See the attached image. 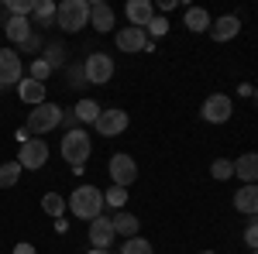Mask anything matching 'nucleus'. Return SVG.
<instances>
[{"mask_svg":"<svg viewBox=\"0 0 258 254\" xmlns=\"http://www.w3.org/2000/svg\"><path fill=\"white\" fill-rule=\"evenodd\" d=\"M103 203H110L114 210H120V206L127 203V189H124V186H110V189L103 193Z\"/></svg>","mask_w":258,"mask_h":254,"instance_id":"c756f323","label":"nucleus"},{"mask_svg":"<svg viewBox=\"0 0 258 254\" xmlns=\"http://www.w3.org/2000/svg\"><path fill=\"white\" fill-rule=\"evenodd\" d=\"M97 134L100 137H117L127 131V114L124 110H117V107H110V110H100V117H97Z\"/></svg>","mask_w":258,"mask_h":254,"instance_id":"9d476101","label":"nucleus"},{"mask_svg":"<svg viewBox=\"0 0 258 254\" xmlns=\"http://www.w3.org/2000/svg\"><path fill=\"white\" fill-rule=\"evenodd\" d=\"M234 176L241 179V186L258 182V151H244L241 158H234Z\"/></svg>","mask_w":258,"mask_h":254,"instance_id":"2eb2a0df","label":"nucleus"},{"mask_svg":"<svg viewBox=\"0 0 258 254\" xmlns=\"http://www.w3.org/2000/svg\"><path fill=\"white\" fill-rule=\"evenodd\" d=\"M14 254H38V247L28 244V240H21V244H14Z\"/></svg>","mask_w":258,"mask_h":254,"instance_id":"c9c22d12","label":"nucleus"},{"mask_svg":"<svg viewBox=\"0 0 258 254\" xmlns=\"http://www.w3.org/2000/svg\"><path fill=\"white\" fill-rule=\"evenodd\" d=\"M55 24H59L66 35H76L90 24V4L86 0H62L59 11H55Z\"/></svg>","mask_w":258,"mask_h":254,"instance_id":"7ed1b4c3","label":"nucleus"},{"mask_svg":"<svg viewBox=\"0 0 258 254\" xmlns=\"http://www.w3.org/2000/svg\"><path fill=\"white\" fill-rule=\"evenodd\" d=\"M41 45H45V41H41V35H38V31H35L31 38H28V41H24V45H21V48H24V52H38Z\"/></svg>","mask_w":258,"mask_h":254,"instance_id":"72a5a7b5","label":"nucleus"},{"mask_svg":"<svg viewBox=\"0 0 258 254\" xmlns=\"http://www.w3.org/2000/svg\"><path fill=\"white\" fill-rule=\"evenodd\" d=\"M238 31H241L238 14H224V18H217L210 24V38L214 41H231V38H238Z\"/></svg>","mask_w":258,"mask_h":254,"instance_id":"dca6fc26","label":"nucleus"},{"mask_svg":"<svg viewBox=\"0 0 258 254\" xmlns=\"http://www.w3.org/2000/svg\"><path fill=\"white\" fill-rule=\"evenodd\" d=\"M234 210L244 216H255L258 213V182L251 186H241L238 193H234Z\"/></svg>","mask_w":258,"mask_h":254,"instance_id":"f3484780","label":"nucleus"},{"mask_svg":"<svg viewBox=\"0 0 258 254\" xmlns=\"http://www.w3.org/2000/svg\"><path fill=\"white\" fill-rule=\"evenodd\" d=\"M238 93H241V97H251V93H255V86H251V82H241Z\"/></svg>","mask_w":258,"mask_h":254,"instance_id":"e433bc0d","label":"nucleus"},{"mask_svg":"<svg viewBox=\"0 0 258 254\" xmlns=\"http://www.w3.org/2000/svg\"><path fill=\"white\" fill-rule=\"evenodd\" d=\"M152 18H155L152 0H127V21H131V28H148Z\"/></svg>","mask_w":258,"mask_h":254,"instance_id":"6ab92c4d","label":"nucleus"},{"mask_svg":"<svg viewBox=\"0 0 258 254\" xmlns=\"http://www.w3.org/2000/svg\"><path fill=\"white\" fill-rule=\"evenodd\" d=\"M24 79V65H21V55L14 48H0V93L7 86H18Z\"/></svg>","mask_w":258,"mask_h":254,"instance_id":"6e6552de","label":"nucleus"},{"mask_svg":"<svg viewBox=\"0 0 258 254\" xmlns=\"http://www.w3.org/2000/svg\"><path fill=\"white\" fill-rule=\"evenodd\" d=\"M7 11H11V18H31L35 0H7Z\"/></svg>","mask_w":258,"mask_h":254,"instance_id":"c85d7f7f","label":"nucleus"},{"mask_svg":"<svg viewBox=\"0 0 258 254\" xmlns=\"http://www.w3.org/2000/svg\"><path fill=\"white\" fill-rule=\"evenodd\" d=\"M86 254H110V251H100V247H90Z\"/></svg>","mask_w":258,"mask_h":254,"instance_id":"4c0bfd02","label":"nucleus"},{"mask_svg":"<svg viewBox=\"0 0 258 254\" xmlns=\"http://www.w3.org/2000/svg\"><path fill=\"white\" fill-rule=\"evenodd\" d=\"M62 124V107L59 103H41V107H31L28 114V134H48Z\"/></svg>","mask_w":258,"mask_h":254,"instance_id":"20e7f679","label":"nucleus"},{"mask_svg":"<svg viewBox=\"0 0 258 254\" xmlns=\"http://www.w3.org/2000/svg\"><path fill=\"white\" fill-rule=\"evenodd\" d=\"M244 244H248L251 251H258V223H248V230H244Z\"/></svg>","mask_w":258,"mask_h":254,"instance_id":"473e14b6","label":"nucleus"},{"mask_svg":"<svg viewBox=\"0 0 258 254\" xmlns=\"http://www.w3.org/2000/svg\"><path fill=\"white\" fill-rule=\"evenodd\" d=\"M100 107L97 100H80L76 107H73V114H76V120H83V124H97V117H100Z\"/></svg>","mask_w":258,"mask_h":254,"instance_id":"5701e85b","label":"nucleus"},{"mask_svg":"<svg viewBox=\"0 0 258 254\" xmlns=\"http://www.w3.org/2000/svg\"><path fill=\"white\" fill-rule=\"evenodd\" d=\"M107 172H110V182L114 186H131L135 179H138V165H135V158L124 155V151H117V155H110V161H107Z\"/></svg>","mask_w":258,"mask_h":254,"instance_id":"0eeeda50","label":"nucleus"},{"mask_svg":"<svg viewBox=\"0 0 258 254\" xmlns=\"http://www.w3.org/2000/svg\"><path fill=\"white\" fill-rule=\"evenodd\" d=\"M120 52H127V55H138L148 48V35H145V28H120L117 35H114Z\"/></svg>","mask_w":258,"mask_h":254,"instance_id":"f8f14e48","label":"nucleus"},{"mask_svg":"<svg viewBox=\"0 0 258 254\" xmlns=\"http://www.w3.org/2000/svg\"><path fill=\"white\" fill-rule=\"evenodd\" d=\"M251 254H258V251H251Z\"/></svg>","mask_w":258,"mask_h":254,"instance_id":"a19ab883","label":"nucleus"},{"mask_svg":"<svg viewBox=\"0 0 258 254\" xmlns=\"http://www.w3.org/2000/svg\"><path fill=\"white\" fill-rule=\"evenodd\" d=\"M251 97H255V107H258V90H255V93H251Z\"/></svg>","mask_w":258,"mask_h":254,"instance_id":"58836bf2","label":"nucleus"},{"mask_svg":"<svg viewBox=\"0 0 258 254\" xmlns=\"http://www.w3.org/2000/svg\"><path fill=\"white\" fill-rule=\"evenodd\" d=\"M59 155L73 165V168H83L86 161H90V155H93V141H90V134L86 131H80V127H73L69 134L62 137L59 144Z\"/></svg>","mask_w":258,"mask_h":254,"instance_id":"f03ea898","label":"nucleus"},{"mask_svg":"<svg viewBox=\"0 0 258 254\" xmlns=\"http://www.w3.org/2000/svg\"><path fill=\"white\" fill-rule=\"evenodd\" d=\"M182 21H186V28L193 31V35H203V31H210V14L203 11V7H186V14H182Z\"/></svg>","mask_w":258,"mask_h":254,"instance_id":"412c9836","label":"nucleus"},{"mask_svg":"<svg viewBox=\"0 0 258 254\" xmlns=\"http://www.w3.org/2000/svg\"><path fill=\"white\" fill-rule=\"evenodd\" d=\"M86 237H90V244L93 247H100V251H107L110 244H114V223H110V216L100 213L97 220H90V230H86Z\"/></svg>","mask_w":258,"mask_h":254,"instance_id":"9b49d317","label":"nucleus"},{"mask_svg":"<svg viewBox=\"0 0 258 254\" xmlns=\"http://www.w3.org/2000/svg\"><path fill=\"white\" fill-rule=\"evenodd\" d=\"M18 97L21 103H28V107H41V103H48V90H45V82H35V79H21L18 82Z\"/></svg>","mask_w":258,"mask_h":254,"instance_id":"ddd939ff","label":"nucleus"},{"mask_svg":"<svg viewBox=\"0 0 258 254\" xmlns=\"http://www.w3.org/2000/svg\"><path fill=\"white\" fill-rule=\"evenodd\" d=\"M110 223H114V234L117 237H138V216L135 213H124V210H120L117 216H110Z\"/></svg>","mask_w":258,"mask_h":254,"instance_id":"4be33fe9","label":"nucleus"},{"mask_svg":"<svg viewBox=\"0 0 258 254\" xmlns=\"http://www.w3.org/2000/svg\"><path fill=\"white\" fill-rule=\"evenodd\" d=\"M120 254H155V247H152L145 237H127L124 247H120Z\"/></svg>","mask_w":258,"mask_h":254,"instance_id":"bb28decb","label":"nucleus"},{"mask_svg":"<svg viewBox=\"0 0 258 254\" xmlns=\"http://www.w3.org/2000/svg\"><path fill=\"white\" fill-rule=\"evenodd\" d=\"M41 210L52 216V220H59L62 210H66V199H62L59 193H45V196H41Z\"/></svg>","mask_w":258,"mask_h":254,"instance_id":"a878e982","label":"nucleus"},{"mask_svg":"<svg viewBox=\"0 0 258 254\" xmlns=\"http://www.w3.org/2000/svg\"><path fill=\"white\" fill-rule=\"evenodd\" d=\"M52 76V69H48V62L45 59H35L28 65V79H35V82H45V79Z\"/></svg>","mask_w":258,"mask_h":254,"instance_id":"7c9ffc66","label":"nucleus"},{"mask_svg":"<svg viewBox=\"0 0 258 254\" xmlns=\"http://www.w3.org/2000/svg\"><path fill=\"white\" fill-rule=\"evenodd\" d=\"M210 176L217 179V182H227V179L234 176V161H231V158H217V161L210 165Z\"/></svg>","mask_w":258,"mask_h":254,"instance_id":"cd10ccee","label":"nucleus"},{"mask_svg":"<svg viewBox=\"0 0 258 254\" xmlns=\"http://www.w3.org/2000/svg\"><path fill=\"white\" fill-rule=\"evenodd\" d=\"M66 206L73 210V216H80V220H97L103 213V193H100L97 186H80V189L69 193Z\"/></svg>","mask_w":258,"mask_h":254,"instance_id":"f257e3e1","label":"nucleus"},{"mask_svg":"<svg viewBox=\"0 0 258 254\" xmlns=\"http://www.w3.org/2000/svg\"><path fill=\"white\" fill-rule=\"evenodd\" d=\"M234 114V100L227 97V93H214V97L203 100V107H200V117L207 120V124H227Z\"/></svg>","mask_w":258,"mask_h":254,"instance_id":"423d86ee","label":"nucleus"},{"mask_svg":"<svg viewBox=\"0 0 258 254\" xmlns=\"http://www.w3.org/2000/svg\"><path fill=\"white\" fill-rule=\"evenodd\" d=\"M165 31H169V18H159V14H155V18L148 21V28H145V35H152V41H155V38H162Z\"/></svg>","mask_w":258,"mask_h":254,"instance_id":"2f4dec72","label":"nucleus"},{"mask_svg":"<svg viewBox=\"0 0 258 254\" xmlns=\"http://www.w3.org/2000/svg\"><path fill=\"white\" fill-rule=\"evenodd\" d=\"M90 24L97 28L100 35H107V31L114 28V7H110L107 0H93V4H90Z\"/></svg>","mask_w":258,"mask_h":254,"instance_id":"4468645a","label":"nucleus"},{"mask_svg":"<svg viewBox=\"0 0 258 254\" xmlns=\"http://www.w3.org/2000/svg\"><path fill=\"white\" fill-rule=\"evenodd\" d=\"M203 254H210V251H203Z\"/></svg>","mask_w":258,"mask_h":254,"instance_id":"ea45409f","label":"nucleus"},{"mask_svg":"<svg viewBox=\"0 0 258 254\" xmlns=\"http://www.w3.org/2000/svg\"><path fill=\"white\" fill-rule=\"evenodd\" d=\"M83 79H86L90 86H107V82L114 79V59H110L107 52L86 55V62H83Z\"/></svg>","mask_w":258,"mask_h":254,"instance_id":"39448f33","label":"nucleus"},{"mask_svg":"<svg viewBox=\"0 0 258 254\" xmlns=\"http://www.w3.org/2000/svg\"><path fill=\"white\" fill-rule=\"evenodd\" d=\"M59 4L55 0H35V11H31V28H52Z\"/></svg>","mask_w":258,"mask_h":254,"instance_id":"aec40b11","label":"nucleus"},{"mask_svg":"<svg viewBox=\"0 0 258 254\" xmlns=\"http://www.w3.org/2000/svg\"><path fill=\"white\" fill-rule=\"evenodd\" d=\"M21 172H24V168L18 165V158H14V161H4V165H0V189H14Z\"/></svg>","mask_w":258,"mask_h":254,"instance_id":"393cba45","label":"nucleus"},{"mask_svg":"<svg viewBox=\"0 0 258 254\" xmlns=\"http://www.w3.org/2000/svg\"><path fill=\"white\" fill-rule=\"evenodd\" d=\"M45 161H48V144H45L41 137H28V141L21 144V151H18V165L28 168V172H35Z\"/></svg>","mask_w":258,"mask_h":254,"instance_id":"1a4fd4ad","label":"nucleus"},{"mask_svg":"<svg viewBox=\"0 0 258 254\" xmlns=\"http://www.w3.org/2000/svg\"><path fill=\"white\" fill-rule=\"evenodd\" d=\"M80 79H83V65H69V82L66 86H83Z\"/></svg>","mask_w":258,"mask_h":254,"instance_id":"f704fd0d","label":"nucleus"},{"mask_svg":"<svg viewBox=\"0 0 258 254\" xmlns=\"http://www.w3.org/2000/svg\"><path fill=\"white\" fill-rule=\"evenodd\" d=\"M4 35L14 41V45H24V41L35 35V28H31V18H7V21H4Z\"/></svg>","mask_w":258,"mask_h":254,"instance_id":"a211bd4d","label":"nucleus"},{"mask_svg":"<svg viewBox=\"0 0 258 254\" xmlns=\"http://www.w3.org/2000/svg\"><path fill=\"white\" fill-rule=\"evenodd\" d=\"M41 59L48 62V69H52V72H55V69H62V65H66V45H62V41H52V45H45Z\"/></svg>","mask_w":258,"mask_h":254,"instance_id":"b1692460","label":"nucleus"}]
</instances>
